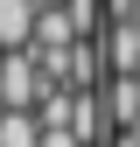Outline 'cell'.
<instances>
[{"mask_svg":"<svg viewBox=\"0 0 140 147\" xmlns=\"http://www.w3.org/2000/svg\"><path fill=\"white\" fill-rule=\"evenodd\" d=\"M126 28H133V35H140V0H133V7H126Z\"/></svg>","mask_w":140,"mask_h":147,"instance_id":"cell-1","label":"cell"}]
</instances>
